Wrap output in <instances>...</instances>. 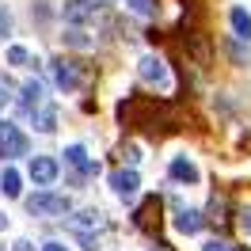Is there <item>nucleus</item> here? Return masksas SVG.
I'll return each instance as SVG.
<instances>
[{
  "instance_id": "obj_1",
  "label": "nucleus",
  "mask_w": 251,
  "mask_h": 251,
  "mask_svg": "<svg viewBox=\"0 0 251 251\" xmlns=\"http://www.w3.org/2000/svg\"><path fill=\"white\" fill-rule=\"evenodd\" d=\"M118 118L133 129H156V126H168L175 118V110L168 103H160L152 95H129L118 103Z\"/></svg>"
},
{
  "instance_id": "obj_2",
  "label": "nucleus",
  "mask_w": 251,
  "mask_h": 251,
  "mask_svg": "<svg viewBox=\"0 0 251 251\" xmlns=\"http://www.w3.org/2000/svg\"><path fill=\"white\" fill-rule=\"evenodd\" d=\"M23 205H27V213H34V217H65L73 209L69 194H57V190H38Z\"/></svg>"
},
{
  "instance_id": "obj_3",
  "label": "nucleus",
  "mask_w": 251,
  "mask_h": 251,
  "mask_svg": "<svg viewBox=\"0 0 251 251\" xmlns=\"http://www.w3.org/2000/svg\"><path fill=\"white\" fill-rule=\"evenodd\" d=\"M27 149H31L27 133L16 122H4L0 118V160H19V156H27Z\"/></svg>"
},
{
  "instance_id": "obj_4",
  "label": "nucleus",
  "mask_w": 251,
  "mask_h": 251,
  "mask_svg": "<svg viewBox=\"0 0 251 251\" xmlns=\"http://www.w3.org/2000/svg\"><path fill=\"white\" fill-rule=\"evenodd\" d=\"M27 175L34 179V187H50L57 175H61V164L53 156H31V168H27Z\"/></svg>"
},
{
  "instance_id": "obj_5",
  "label": "nucleus",
  "mask_w": 251,
  "mask_h": 251,
  "mask_svg": "<svg viewBox=\"0 0 251 251\" xmlns=\"http://www.w3.org/2000/svg\"><path fill=\"white\" fill-rule=\"evenodd\" d=\"M50 69H53V80H57V88H65V92H76V88H80V73L73 69V61L57 57V61H50Z\"/></svg>"
},
{
  "instance_id": "obj_6",
  "label": "nucleus",
  "mask_w": 251,
  "mask_h": 251,
  "mask_svg": "<svg viewBox=\"0 0 251 251\" xmlns=\"http://www.w3.org/2000/svg\"><path fill=\"white\" fill-rule=\"evenodd\" d=\"M61 16H65V23H73V27L88 23V19H92V0H65Z\"/></svg>"
},
{
  "instance_id": "obj_7",
  "label": "nucleus",
  "mask_w": 251,
  "mask_h": 251,
  "mask_svg": "<svg viewBox=\"0 0 251 251\" xmlns=\"http://www.w3.org/2000/svg\"><path fill=\"white\" fill-rule=\"evenodd\" d=\"M133 221H137V228H152V221L160 225V198H156V194H149V198L137 205Z\"/></svg>"
},
{
  "instance_id": "obj_8",
  "label": "nucleus",
  "mask_w": 251,
  "mask_h": 251,
  "mask_svg": "<svg viewBox=\"0 0 251 251\" xmlns=\"http://www.w3.org/2000/svg\"><path fill=\"white\" fill-rule=\"evenodd\" d=\"M137 73H141V80H149V84H168V69H164L160 57H141Z\"/></svg>"
},
{
  "instance_id": "obj_9",
  "label": "nucleus",
  "mask_w": 251,
  "mask_h": 251,
  "mask_svg": "<svg viewBox=\"0 0 251 251\" xmlns=\"http://www.w3.org/2000/svg\"><path fill=\"white\" fill-rule=\"evenodd\" d=\"M65 164L80 168L84 175H99V164H95V160H88V152H84L80 145H69V149H65Z\"/></svg>"
},
{
  "instance_id": "obj_10",
  "label": "nucleus",
  "mask_w": 251,
  "mask_h": 251,
  "mask_svg": "<svg viewBox=\"0 0 251 251\" xmlns=\"http://www.w3.org/2000/svg\"><path fill=\"white\" fill-rule=\"evenodd\" d=\"M69 228L73 232H95V228H103V213L99 209H84L76 217H69Z\"/></svg>"
},
{
  "instance_id": "obj_11",
  "label": "nucleus",
  "mask_w": 251,
  "mask_h": 251,
  "mask_svg": "<svg viewBox=\"0 0 251 251\" xmlns=\"http://www.w3.org/2000/svg\"><path fill=\"white\" fill-rule=\"evenodd\" d=\"M110 187H114V194H122V198H133L137 194V172L129 168V172H114L110 175Z\"/></svg>"
},
{
  "instance_id": "obj_12",
  "label": "nucleus",
  "mask_w": 251,
  "mask_h": 251,
  "mask_svg": "<svg viewBox=\"0 0 251 251\" xmlns=\"http://www.w3.org/2000/svg\"><path fill=\"white\" fill-rule=\"evenodd\" d=\"M202 225H205V217L198 213V209H179V217H175V228H179L183 236L202 232Z\"/></svg>"
},
{
  "instance_id": "obj_13",
  "label": "nucleus",
  "mask_w": 251,
  "mask_h": 251,
  "mask_svg": "<svg viewBox=\"0 0 251 251\" xmlns=\"http://www.w3.org/2000/svg\"><path fill=\"white\" fill-rule=\"evenodd\" d=\"M168 172H172V179H175V183H190V187L198 183V168H194V164H190L187 156H175Z\"/></svg>"
},
{
  "instance_id": "obj_14",
  "label": "nucleus",
  "mask_w": 251,
  "mask_h": 251,
  "mask_svg": "<svg viewBox=\"0 0 251 251\" xmlns=\"http://www.w3.org/2000/svg\"><path fill=\"white\" fill-rule=\"evenodd\" d=\"M38 103H42V84H38V80H27V84L19 88V107L34 114V110H38Z\"/></svg>"
},
{
  "instance_id": "obj_15",
  "label": "nucleus",
  "mask_w": 251,
  "mask_h": 251,
  "mask_svg": "<svg viewBox=\"0 0 251 251\" xmlns=\"http://www.w3.org/2000/svg\"><path fill=\"white\" fill-rule=\"evenodd\" d=\"M228 19H232V31H236V38L251 42V16H248V12H244V8H232V12H228Z\"/></svg>"
},
{
  "instance_id": "obj_16",
  "label": "nucleus",
  "mask_w": 251,
  "mask_h": 251,
  "mask_svg": "<svg viewBox=\"0 0 251 251\" xmlns=\"http://www.w3.org/2000/svg\"><path fill=\"white\" fill-rule=\"evenodd\" d=\"M0 190H4V194H8V198H19V172L16 168H4V172H0Z\"/></svg>"
},
{
  "instance_id": "obj_17",
  "label": "nucleus",
  "mask_w": 251,
  "mask_h": 251,
  "mask_svg": "<svg viewBox=\"0 0 251 251\" xmlns=\"http://www.w3.org/2000/svg\"><path fill=\"white\" fill-rule=\"evenodd\" d=\"M53 122H57V110H53V107H38V114H34V126H38L42 133H53Z\"/></svg>"
},
{
  "instance_id": "obj_18",
  "label": "nucleus",
  "mask_w": 251,
  "mask_h": 251,
  "mask_svg": "<svg viewBox=\"0 0 251 251\" xmlns=\"http://www.w3.org/2000/svg\"><path fill=\"white\" fill-rule=\"evenodd\" d=\"M209 213H213V217L209 221H217V225H225V213H228V198H217V194H213V202H209Z\"/></svg>"
},
{
  "instance_id": "obj_19",
  "label": "nucleus",
  "mask_w": 251,
  "mask_h": 251,
  "mask_svg": "<svg viewBox=\"0 0 251 251\" xmlns=\"http://www.w3.org/2000/svg\"><path fill=\"white\" fill-rule=\"evenodd\" d=\"M65 42H69V46H76V50H88V46H92V38H84V31H69V34H65Z\"/></svg>"
},
{
  "instance_id": "obj_20",
  "label": "nucleus",
  "mask_w": 251,
  "mask_h": 251,
  "mask_svg": "<svg viewBox=\"0 0 251 251\" xmlns=\"http://www.w3.org/2000/svg\"><path fill=\"white\" fill-rule=\"evenodd\" d=\"M27 61H31V53H27L23 46H12V50H8V65H27Z\"/></svg>"
},
{
  "instance_id": "obj_21",
  "label": "nucleus",
  "mask_w": 251,
  "mask_h": 251,
  "mask_svg": "<svg viewBox=\"0 0 251 251\" xmlns=\"http://www.w3.org/2000/svg\"><path fill=\"white\" fill-rule=\"evenodd\" d=\"M126 4H129L137 16H152V12H156V8H152V0H126Z\"/></svg>"
},
{
  "instance_id": "obj_22",
  "label": "nucleus",
  "mask_w": 251,
  "mask_h": 251,
  "mask_svg": "<svg viewBox=\"0 0 251 251\" xmlns=\"http://www.w3.org/2000/svg\"><path fill=\"white\" fill-rule=\"evenodd\" d=\"M205 251H236V248L228 244V240H209V244H205Z\"/></svg>"
},
{
  "instance_id": "obj_23",
  "label": "nucleus",
  "mask_w": 251,
  "mask_h": 251,
  "mask_svg": "<svg viewBox=\"0 0 251 251\" xmlns=\"http://www.w3.org/2000/svg\"><path fill=\"white\" fill-rule=\"evenodd\" d=\"M236 217H240V228H251V205H244V209H236Z\"/></svg>"
},
{
  "instance_id": "obj_24",
  "label": "nucleus",
  "mask_w": 251,
  "mask_h": 251,
  "mask_svg": "<svg viewBox=\"0 0 251 251\" xmlns=\"http://www.w3.org/2000/svg\"><path fill=\"white\" fill-rule=\"evenodd\" d=\"M12 251H34V244H31V240H16V248H12Z\"/></svg>"
},
{
  "instance_id": "obj_25",
  "label": "nucleus",
  "mask_w": 251,
  "mask_h": 251,
  "mask_svg": "<svg viewBox=\"0 0 251 251\" xmlns=\"http://www.w3.org/2000/svg\"><path fill=\"white\" fill-rule=\"evenodd\" d=\"M0 31H4V34L12 31V19H8V12H0Z\"/></svg>"
},
{
  "instance_id": "obj_26",
  "label": "nucleus",
  "mask_w": 251,
  "mask_h": 251,
  "mask_svg": "<svg viewBox=\"0 0 251 251\" xmlns=\"http://www.w3.org/2000/svg\"><path fill=\"white\" fill-rule=\"evenodd\" d=\"M42 251H69L65 244H42Z\"/></svg>"
},
{
  "instance_id": "obj_27",
  "label": "nucleus",
  "mask_w": 251,
  "mask_h": 251,
  "mask_svg": "<svg viewBox=\"0 0 251 251\" xmlns=\"http://www.w3.org/2000/svg\"><path fill=\"white\" fill-rule=\"evenodd\" d=\"M0 228H8V213H0Z\"/></svg>"
},
{
  "instance_id": "obj_28",
  "label": "nucleus",
  "mask_w": 251,
  "mask_h": 251,
  "mask_svg": "<svg viewBox=\"0 0 251 251\" xmlns=\"http://www.w3.org/2000/svg\"><path fill=\"white\" fill-rule=\"evenodd\" d=\"M99 4H114V0H99Z\"/></svg>"
},
{
  "instance_id": "obj_29",
  "label": "nucleus",
  "mask_w": 251,
  "mask_h": 251,
  "mask_svg": "<svg viewBox=\"0 0 251 251\" xmlns=\"http://www.w3.org/2000/svg\"><path fill=\"white\" fill-rule=\"evenodd\" d=\"M0 103H4V95H0Z\"/></svg>"
}]
</instances>
